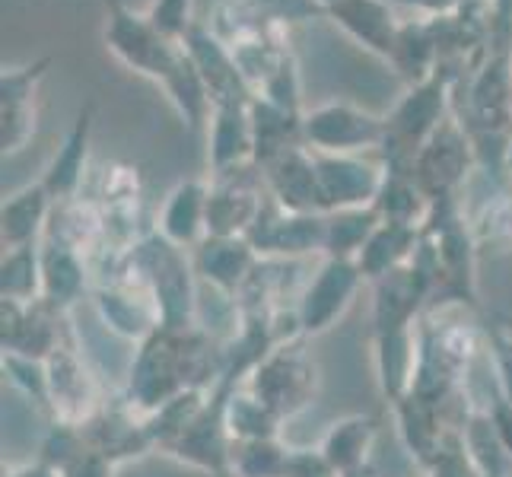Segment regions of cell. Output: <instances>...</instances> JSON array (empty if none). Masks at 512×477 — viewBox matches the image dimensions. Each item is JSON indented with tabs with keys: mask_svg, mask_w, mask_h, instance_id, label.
<instances>
[{
	"mask_svg": "<svg viewBox=\"0 0 512 477\" xmlns=\"http://www.w3.org/2000/svg\"><path fill=\"white\" fill-rule=\"evenodd\" d=\"M105 48L134 74L153 80L156 86H166L182 74L188 64L185 45L166 39L156 29L147 13H137L121 0H105V29H102Z\"/></svg>",
	"mask_w": 512,
	"mask_h": 477,
	"instance_id": "1",
	"label": "cell"
},
{
	"mask_svg": "<svg viewBox=\"0 0 512 477\" xmlns=\"http://www.w3.org/2000/svg\"><path fill=\"white\" fill-rule=\"evenodd\" d=\"M134 274L144 280V290L160 309V328L194 325V261L182 245L169 242L160 229L134 242Z\"/></svg>",
	"mask_w": 512,
	"mask_h": 477,
	"instance_id": "2",
	"label": "cell"
},
{
	"mask_svg": "<svg viewBox=\"0 0 512 477\" xmlns=\"http://www.w3.org/2000/svg\"><path fill=\"white\" fill-rule=\"evenodd\" d=\"M452 86L455 80L449 74H433L430 80L414 83L392 115H385V140L379 153L392 172H408L423 144L449 118Z\"/></svg>",
	"mask_w": 512,
	"mask_h": 477,
	"instance_id": "3",
	"label": "cell"
},
{
	"mask_svg": "<svg viewBox=\"0 0 512 477\" xmlns=\"http://www.w3.org/2000/svg\"><path fill=\"white\" fill-rule=\"evenodd\" d=\"M315 385H319L315 363L293 344H277L268 357L252 369V376L245 379V388H249L277 420L293 417L303 408H309Z\"/></svg>",
	"mask_w": 512,
	"mask_h": 477,
	"instance_id": "4",
	"label": "cell"
},
{
	"mask_svg": "<svg viewBox=\"0 0 512 477\" xmlns=\"http://www.w3.org/2000/svg\"><path fill=\"white\" fill-rule=\"evenodd\" d=\"M474 159H478V153H474L471 131L462 125V118L449 112V118L436 128V134L427 144H423V150L417 153L408 172L414 175V182L427 191L430 201H449L468 179V169Z\"/></svg>",
	"mask_w": 512,
	"mask_h": 477,
	"instance_id": "5",
	"label": "cell"
},
{
	"mask_svg": "<svg viewBox=\"0 0 512 477\" xmlns=\"http://www.w3.org/2000/svg\"><path fill=\"white\" fill-rule=\"evenodd\" d=\"M385 118L369 115L350 102H322L303 115V144L312 153L353 156L382 150Z\"/></svg>",
	"mask_w": 512,
	"mask_h": 477,
	"instance_id": "6",
	"label": "cell"
},
{
	"mask_svg": "<svg viewBox=\"0 0 512 477\" xmlns=\"http://www.w3.org/2000/svg\"><path fill=\"white\" fill-rule=\"evenodd\" d=\"M363 271L357 258H325L322 268L299 293L296 322L299 334H322L350 309L353 296L363 287Z\"/></svg>",
	"mask_w": 512,
	"mask_h": 477,
	"instance_id": "7",
	"label": "cell"
},
{
	"mask_svg": "<svg viewBox=\"0 0 512 477\" xmlns=\"http://www.w3.org/2000/svg\"><path fill=\"white\" fill-rule=\"evenodd\" d=\"M312 156H315V169H319L325 214L353 210V207H376V198L388 175L385 163H373L363 153L353 156L312 153Z\"/></svg>",
	"mask_w": 512,
	"mask_h": 477,
	"instance_id": "8",
	"label": "cell"
},
{
	"mask_svg": "<svg viewBox=\"0 0 512 477\" xmlns=\"http://www.w3.org/2000/svg\"><path fill=\"white\" fill-rule=\"evenodd\" d=\"M271 198L290 214H325V198L319 185L315 156L306 144L290 147L271 163L258 166Z\"/></svg>",
	"mask_w": 512,
	"mask_h": 477,
	"instance_id": "9",
	"label": "cell"
},
{
	"mask_svg": "<svg viewBox=\"0 0 512 477\" xmlns=\"http://www.w3.org/2000/svg\"><path fill=\"white\" fill-rule=\"evenodd\" d=\"M328 20L341 26L353 42L366 48L369 55L392 64L398 39H401V20L388 0H331Z\"/></svg>",
	"mask_w": 512,
	"mask_h": 477,
	"instance_id": "10",
	"label": "cell"
},
{
	"mask_svg": "<svg viewBox=\"0 0 512 477\" xmlns=\"http://www.w3.org/2000/svg\"><path fill=\"white\" fill-rule=\"evenodd\" d=\"M51 58L26 67H4L0 77V147L4 156L20 153L35 134V93Z\"/></svg>",
	"mask_w": 512,
	"mask_h": 477,
	"instance_id": "11",
	"label": "cell"
},
{
	"mask_svg": "<svg viewBox=\"0 0 512 477\" xmlns=\"http://www.w3.org/2000/svg\"><path fill=\"white\" fill-rule=\"evenodd\" d=\"M48 366V401L55 411L58 423H86L93 420L96 411V382L90 376V369L83 366L70 347H58L45 360Z\"/></svg>",
	"mask_w": 512,
	"mask_h": 477,
	"instance_id": "12",
	"label": "cell"
},
{
	"mask_svg": "<svg viewBox=\"0 0 512 477\" xmlns=\"http://www.w3.org/2000/svg\"><path fill=\"white\" fill-rule=\"evenodd\" d=\"M58 315L61 309L45 303V299H35V303L4 299V331H0L4 353H16V357H29V360H48L61 347Z\"/></svg>",
	"mask_w": 512,
	"mask_h": 477,
	"instance_id": "13",
	"label": "cell"
},
{
	"mask_svg": "<svg viewBox=\"0 0 512 477\" xmlns=\"http://www.w3.org/2000/svg\"><path fill=\"white\" fill-rule=\"evenodd\" d=\"M194 274H201L214 290L233 296L258 271L261 255L245 236H207L194 249Z\"/></svg>",
	"mask_w": 512,
	"mask_h": 477,
	"instance_id": "14",
	"label": "cell"
},
{
	"mask_svg": "<svg viewBox=\"0 0 512 477\" xmlns=\"http://www.w3.org/2000/svg\"><path fill=\"white\" fill-rule=\"evenodd\" d=\"M207 159L214 175L255 166V131H252L249 102L214 105L207 121Z\"/></svg>",
	"mask_w": 512,
	"mask_h": 477,
	"instance_id": "15",
	"label": "cell"
},
{
	"mask_svg": "<svg viewBox=\"0 0 512 477\" xmlns=\"http://www.w3.org/2000/svg\"><path fill=\"white\" fill-rule=\"evenodd\" d=\"M86 290V264L74 242L58 229L42 236V299L67 312Z\"/></svg>",
	"mask_w": 512,
	"mask_h": 477,
	"instance_id": "16",
	"label": "cell"
},
{
	"mask_svg": "<svg viewBox=\"0 0 512 477\" xmlns=\"http://www.w3.org/2000/svg\"><path fill=\"white\" fill-rule=\"evenodd\" d=\"M93 125H96V105L86 102L80 105L74 128L67 131L61 150L55 153V159H51L42 175V185L55 198V204L77 198V191L83 188L86 159H90V144H93Z\"/></svg>",
	"mask_w": 512,
	"mask_h": 477,
	"instance_id": "17",
	"label": "cell"
},
{
	"mask_svg": "<svg viewBox=\"0 0 512 477\" xmlns=\"http://www.w3.org/2000/svg\"><path fill=\"white\" fill-rule=\"evenodd\" d=\"M207 204L210 185L201 179H182L169 194L160 214V233L182 245V249H198L207 239Z\"/></svg>",
	"mask_w": 512,
	"mask_h": 477,
	"instance_id": "18",
	"label": "cell"
},
{
	"mask_svg": "<svg viewBox=\"0 0 512 477\" xmlns=\"http://www.w3.org/2000/svg\"><path fill=\"white\" fill-rule=\"evenodd\" d=\"M51 214H55V198H51L42 182L10 194L4 207H0V239H4V249L42 242Z\"/></svg>",
	"mask_w": 512,
	"mask_h": 477,
	"instance_id": "19",
	"label": "cell"
},
{
	"mask_svg": "<svg viewBox=\"0 0 512 477\" xmlns=\"http://www.w3.org/2000/svg\"><path fill=\"white\" fill-rule=\"evenodd\" d=\"M417 360H420V341L411 328L376 334V373H379L382 395L392 404L404 401L414 392Z\"/></svg>",
	"mask_w": 512,
	"mask_h": 477,
	"instance_id": "20",
	"label": "cell"
},
{
	"mask_svg": "<svg viewBox=\"0 0 512 477\" xmlns=\"http://www.w3.org/2000/svg\"><path fill=\"white\" fill-rule=\"evenodd\" d=\"M96 309L102 315V322L112 331H118L121 338L144 341L160 328V309H156L150 293H137L131 287H99L96 290Z\"/></svg>",
	"mask_w": 512,
	"mask_h": 477,
	"instance_id": "21",
	"label": "cell"
},
{
	"mask_svg": "<svg viewBox=\"0 0 512 477\" xmlns=\"http://www.w3.org/2000/svg\"><path fill=\"white\" fill-rule=\"evenodd\" d=\"M86 443L99 455L109 458L112 465L125 462V458L144 455L153 439L147 433V420H134L131 411H99L93 420L80 423Z\"/></svg>",
	"mask_w": 512,
	"mask_h": 477,
	"instance_id": "22",
	"label": "cell"
},
{
	"mask_svg": "<svg viewBox=\"0 0 512 477\" xmlns=\"http://www.w3.org/2000/svg\"><path fill=\"white\" fill-rule=\"evenodd\" d=\"M379 436V420L369 414H353L338 423H331V430L322 439V455L338 471V477H357L373 455Z\"/></svg>",
	"mask_w": 512,
	"mask_h": 477,
	"instance_id": "23",
	"label": "cell"
},
{
	"mask_svg": "<svg viewBox=\"0 0 512 477\" xmlns=\"http://www.w3.org/2000/svg\"><path fill=\"white\" fill-rule=\"evenodd\" d=\"M420 239H423V229L382 220L376 226V233L363 245V252L357 255L363 277L379 280L385 274H392L395 268H401V264H408L420 249Z\"/></svg>",
	"mask_w": 512,
	"mask_h": 477,
	"instance_id": "24",
	"label": "cell"
},
{
	"mask_svg": "<svg viewBox=\"0 0 512 477\" xmlns=\"http://www.w3.org/2000/svg\"><path fill=\"white\" fill-rule=\"evenodd\" d=\"M395 411L401 423V439L408 446L411 458H417L423 468H430V462L449 439V430L443 427V417H439V404L408 395L395 404Z\"/></svg>",
	"mask_w": 512,
	"mask_h": 477,
	"instance_id": "25",
	"label": "cell"
},
{
	"mask_svg": "<svg viewBox=\"0 0 512 477\" xmlns=\"http://www.w3.org/2000/svg\"><path fill=\"white\" fill-rule=\"evenodd\" d=\"M382 223L376 207L334 210L325 223V258H357Z\"/></svg>",
	"mask_w": 512,
	"mask_h": 477,
	"instance_id": "26",
	"label": "cell"
},
{
	"mask_svg": "<svg viewBox=\"0 0 512 477\" xmlns=\"http://www.w3.org/2000/svg\"><path fill=\"white\" fill-rule=\"evenodd\" d=\"M0 296L13 299V303H35V299H42V242L4 249Z\"/></svg>",
	"mask_w": 512,
	"mask_h": 477,
	"instance_id": "27",
	"label": "cell"
},
{
	"mask_svg": "<svg viewBox=\"0 0 512 477\" xmlns=\"http://www.w3.org/2000/svg\"><path fill=\"white\" fill-rule=\"evenodd\" d=\"M220 392V388H217ZM223 395V417L226 430L233 436V443H245V439H274L277 436V417L264 408V404L249 392V388H236V392H220Z\"/></svg>",
	"mask_w": 512,
	"mask_h": 477,
	"instance_id": "28",
	"label": "cell"
},
{
	"mask_svg": "<svg viewBox=\"0 0 512 477\" xmlns=\"http://www.w3.org/2000/svg\"><path fill=\"white\" fill-rule=\"evenodd\" d=\"M462 446L468 452V462L478 471V477H503L509 455L500 443V433L493 427L490 408L471 411L462 427Z\"/></svg>",
	"mask_w": 512,
	"mask_h": 477,
	"instance_id": "29",
	"label": "cell"
},
{
	"mask_svg": "<svg viewBox=\"0 0 512 477\" xmlns=\"http://www.w3.org/2000/svg\"><path fill=\"white\" fill-rule=\"evenodd\" d=\"M287 455L274 439H245V443H233V458H229V477H284Z\"/></svg>",
	"mask_w": 512,
	"mask_h": 477,
	"instance_id": "30",
	"label": "cell"
},
{
	"mask_svg": "<svg viewBox=\"0 0 512 477\" xmlns=\"http://www.w3.org/2000/svg\"><path fill=\"white\" fill-rule=\"evenodd\" d=\"M264 29L284 32L296 23H309L328 16V0H249Z\"/></svg>",
	"mask_w": 512,
	"mask_h": 477,
	"instance_id": "31",
	"label": "cell"
},
{
	"mask_svg": "<svg viewBox=\"0 0 512 477\" xmlns=\"http://www.w3.org/2000/svg\"><path fill=\"white\" fill-rule=\"evenodd\" d=\"M191 4L194 0H153L144 13H147V20L166 35V39L182 45L188 39V32L198 26L191 20Z\"/></svg>",
	"mask_w": 512,
	"mask_h": 477,
	"instance_id": "32",
	"label": "cell"
},
{
	"mask_svg": "<svg viewBox=\"0 0 512 477\" xmlns=\"http://www.w3.org/2000/svg\"><path fill=\"white\" fill-rule=\"evenodd\" d=\"M4 369H10V379L16 388H23V392L39 401L42 408H51L45 360H29V357H16V353H4Z\"/></svg>",
	"mask_w": 512,
	"mask_h": 477,
	"instance_id": "33",
	"label": "cell"
},
{
	"mask_svg": "<svg viewBox=\"0 0 512 477\" xmlns=\"http://www.w3.org/2000/svg\"><path fill=\"white\" fill-rule=\"evenodd\" d=\"M487 341L493 373H497V392L512 404V328H493Z\"/></svg>",
	"mask_w": 512,
	"mask_h": 477,
	"instance_id": "34",
	"label": "cell"
},
{
	"mask_svg": "<svg viewBox=\"0 0 512 477\" xmlns=\"http://www.w3.org/2000/svg\"><path fill=\"white\" fill-rule=\"evenodd\" d=\"M284 477H338V471L331 468V462L322 455V449L319 452H312V449H290Z\"/></svg>",
	"mask_w": 512,
	"mask_h": 477,
	"instance_id": "35",
	"label": "cell"
},
{
	"mask_svg": "<svg viewBox=\"0 0 512 477\" xmlns=\"http://www.w3.org/2000/svg\"><path fill=\"white\" fill-rule=\"evenodd\" d=\"M112 462L105 455H99L90 443H86V449L70 462L64 471H58L61 477H112Z\"/></svg>",
	"mask_w": 512,
	"mask_h": 477,
	"instance_id": "36",
	"label": "cell"
},
{
	"mask_svg": "<svg viewBox=\"0 0 512 477\" xmlns=\"http://www.w3.org/2000/svg\"><path fill=\"white\" fill-rule=\"evenodd\" d=\"M392 7H408L414 10L423 20H436V16H449V13H458L471 4H481V0H388Z\"/></svg>",
	"mask_w": 512,
	"mask_h": 477,
	"instance_id": "37",
	"label": "cell"
},
{
	"mask_svg": "<svg viewBox=\"0 0 512 477\" xmlns=\"http://www.w3.org/2000/svg\"><path fill=\"white\" fill-rule=\"evenodd\" d=\"M490 417H493V427H497L500 433V443L509 455V462H512V404L497 392L490 401Z\"/></svg>",
	"mask_w": 512,
	"mask_h": 477,
	"instance_id": "38",
	"label": "cell"
},
{
	"mask_svg": "<svg viewBox=\"0 0 512 477\" xmlns=\"http://www.w3.org/2000/svg\"><path fill=\"white\" fill-rule=\"evenodd\" d=\"M7 477H61L58 471H51L48 465H29V468H23V471H13V474H7Z\"/></svg>",
	"mask_w": 512,
	"mask_h": 477,
	"instance_id": "39",
	"label": "cell"
},
{
	"mask_svg": "<svg viewBox=\"0 0 512 477\" xmlns=\"http://www.w3.org/2000/svg\"><path fill=\"white\" fill-rule=\"evenodd\" d=\"M506 172H512V137H509V147H506Z\"/></svg>",
	"mask_w": 512,
	"mask_h": 477,
	"instance_id": "40",
	"label": "cell"
}]
</instances>
